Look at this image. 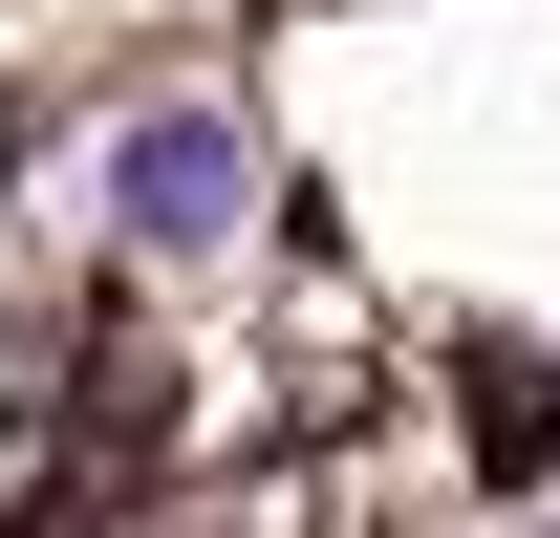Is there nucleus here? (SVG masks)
<instances>
[{"label":"nucleus","instance_id":"nucleus-1","mask_svg":"<svg viewBox=\"0 0 560 538\" xmlns=\"http://www.w3.org/2000/svg\"><path fill=\"white\" fill-rule=\"evenodd\" d=\"M108 215H130L151 259H215V237L259 215V130H237L215 86H151L130 130H108Z\"/></svg>","mask_w":560,"mask_h":538},{"label":"nucleus","instance_id":"nucleus-2","mask_svg":"<svg viewBox=\"0 0 560 538\" xmlns=\"http://www.w3.org/2000/svg\"><path fill=\"white\" fill-rule=\"evenodd\" d=\"M475 473H517V495L560 473V409H539V366H495V344H475Z\"/></svg>","mask_w":560,"mask_h":538}]
</instances>
